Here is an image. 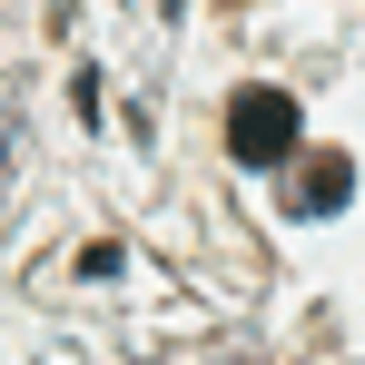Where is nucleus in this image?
<instances>
[{
	"instance_id": "7ed1b4c3",
	"label": "nucleus",
	"mask_w": 365,
	"mask_h": 365,
	"mask_svg": "<svg viewBox=\"0 0 365 365\" xmlns=\"http://www.w3.org/2000/svg\"><path fill=\"white\" fill-rule=\"evenodd\" d=\"M10 158H20V99L0 89V187H10Z\"/></svg>"
},
{
	"instance_id": "f03ea898",
	"label": "nucleus",
	"mask_w": 365,
	"mask_h": 365,
	"mask_svg": "<svg viewBox=\"0 0 365 365\" xmlns=\"http://www.w3.org/2000/svg\"><path fill=\"white\" fill-rule=\"evenodd\" d=\"M346 197H356V168H346L336 148H316L297 178H287V217H336Z\"/></svg>"
},
{
	"instance_id": "f257e3e1",
	"label": "nucleus",
	"mask_w": 365,
	"mask_h": 365,
	"mask_svg": "<svg viewBox=\"0 0 365 365\" xmlns=\"http://www.w3.org/2000/svg\"><path fill=\"white\" fill-rule=\"evenodd\" d=\"M297 138H306V119H297L287 89H237V99H227V158H237V168H287Z\"/></svg>"
}]
</instances>
